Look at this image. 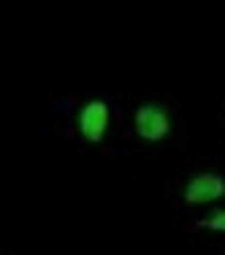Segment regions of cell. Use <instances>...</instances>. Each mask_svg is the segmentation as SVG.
Segmentation results:
<instances>
[{"label":"cell","mask_w":225,"mask_h":255,"mask_svg":"<svg viewBox=\"0 0 225 255\" xmlns=\"http://www.w3.org/2000/svg\"><path fill=\"white\" fill-rule=\"evenodd\" d=\"M133 128H136V136L144 141H163L171 133V114L166 106H157V103H144L136 109V117H133Z\"/></svg>","instance_id":"cell-1"},{"label":"cell","mask_w":225,"mask_h":255,"mask_svg":"<svg viewBox=\"0 0 225 255\" xmlns=\"http://www.w3.org/2000/svg\"><path fill=\"white\" fill-rule=\"evenodd\" d=\"M76 128L87 144H101L109 130V103L101 98L87 101L76 114Z\"/></svg>","instance_id":"cell-2"},{"label":"cell","mask_w":225,"mask_h":255,"mask_svg":"<svg viewBox=\"0 0 225 255\" xmlns=\"http://www.w3.org/2000/svg\"><path fill=\"white\" fill-rule=\"evenodd\" d=\"M182 198H185V204H190V206L212 204V201H217V198H225V179L220 177V174H212V171L196 174V177L187 179Z\"/></svg>","instance_id":"cell-3"},{"label":"cell","mask_w":225,"mask_h":255,"mask_svg":"<svg viewBox=\"0 0 225 255\" xmlns=\"http://www.w3.org/2000/svg\"><path fill=\"white\" fill-rule=\"evenodd\" d=\"M201 228H206V231H217V234H225V209H217V212H212L209 217H204V220L198 223Z\"/></svg>","instance_id":"cell-4"}]
</instances>
